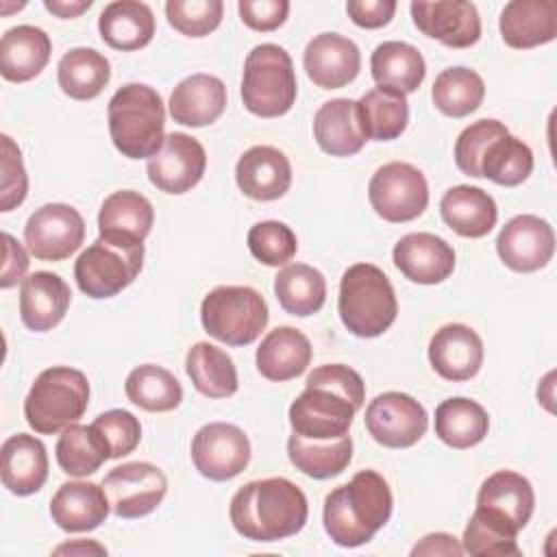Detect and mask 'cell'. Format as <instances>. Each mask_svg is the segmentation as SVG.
Instances as JSON below:
<instances>
[{
    "label": "cell",
    "instance_id": "cell-11",
    "mask_svg": "<svg viewBox=\"0 0 557 557\" xmlns=\"http://www.w3.org/2000/svg\"><path fill=\"white\" fill-rule=\"evenodd\" d=\"M368 198L379 218L403 224L424 213L429 205V183L416 165L392 161L372 174Z\"/></svg>",
    "mask_w": 557,
    "mask_h": 557
},
{
    "label": "cell",
    "instance_id": "cell-51",
    "mask_svg": "<svg viewBox=\"0 0 557 557\" xmlns=\"http://www.w3.org/2000/svg\"><path fill=\"white\" fill-rule=\"evenodd\" d=\"M237 11L242 22L257 30V33H270L283 26L289 13L287 0H239Z\"/></svg>",
    "mask_w": 557,
    "mask_h": 557
},
{
    "label": "cell",
    "instance_id": "cell-8",
    "mask_svg": "<svg viewBox=\"0 0 557 557\" xmlns=\"http://www.w3.org/2000/svg\"><path fill=\"white\" fill-rule=\"evenodd\" d=\"M144 265V242L102 237L89 244L74 263V278L89 298H113L126 289Z\"/></svg>",
    "mask_w": 557,
    "mask_h": 557
},
{
    "label": "cell",
    "instance_id": "cell-4",
    "mask_svg": "<svg viewBox=\"0 0 557 557\" xmlns=\"http://www.w3.org/2000/svg\"><path fill=\"white\" fill-rule=\"evenodd\" d=\"M337 311L352 335L363 339L383 335L398 315L396 292L387 274L372 263L350 265L339 281Z\"/></svg>",
    "mask_w": 557,
    "mask_h": 557
},
{
    "label": "cell",
    "instance_id": "cell-33",
    "mask_svg": "<svg viewBox=\"0 0 557 557\" xmlns=\"http://www.w3.org/2000/svg\"><path fill=\"white\" fill-rule=\"evenodd\" d=\"M154 224L150 200L133 189H120L107 196L98 211V233L102 237L144 242Z\"/></svg>",
    "mask_w": 557,
    "mask_h": 557
},
{
    "label": "cell",
    "instance_id": "cell-13",
    "mask_svg": "<svg viewBox=\"0 0 557 557\" xmlns=\"http://www.w3.org/2000/svg\"><path fill=\"white\" fill-rule=\"evenodd\" d=\"M24 242L35 259L63 261L85 242V220L72 205L48 202L28 215Z\"/></svg>",
    "mask_w": 557,
    "mask_h": 557
},
{
    "label": "cell",
    "instance_id": "cell-30",
    "mask_svg": "<svg viewBox=\"0 0 557 557\" xmlns=\"http://www.w3.org/2000/svg\"><path fill=\"white\" fill-rule=\"evenodd\" d=\"M313 137L331 157H352L366 146V135L357 117V100H326L313 115Z\"/></svg>",
    "mask_w": 557,
    "mask_h": 557
},
{
    "label": "cell",
    "instance_id": "cell-16",
    "mask_svg": "<svg viewBox=\"0 0 557 557\" xmlns=\"http://www.w3.org/2000/svg\"><path fill=\"white\" fill-rule=\"evenodd\" d=\"M207 170V152L202 144L187 133H170L161 150L148 159V181L165 194H185L200 183Z\"/></svg>",
    "mask_w": 557,
    "mask_h": 557
},
{
    "label": "cell",
    "instance_id": "cell-15",
    "mask_svg": "<svg viewBox=\"0 0 557 557\" xmlns=\"http://www.w3.org/2000/svg\"><path fill=\"white\" fill-rule=\"evenodd\" d=\"M191 461L209 481H228L250 463V440L231 422H209L191 437Z\"/></svg>",
    "mask_w": 557,
    "mask_h": 557
},
{
    "label": "cell",
    "instance_id": "cell-5",
    "mask_svg": "<svg viewBox=\"0 0 557 557\" xmlns=\"http://www.w3.org/2000/svg\"><path fill=\"white\" fill-rule=\"evenodd\" d=\"M89 405L87 376L70 366H52L37 374L24 400V418L39 435H54L78 422Z\"/></svg>",
    "mask_w": 557,
    "mask_h": 557
},
{
    "label": "cell",
    "instance_id": "cell-24",
    "mask_svg": "<svg viewBox=\"0 0 557 557\" xmlns=\"http://www.w3.org/2000/svg\"><path fill=\"white\" fill-rule=\"evenodd\" d=\"M500 37L509 48L529 50L557 37L555 0H511L500 11Z\"/></svg>",
    "mask_w": 557,
    "mask_h": 557
},
{
    "label": "cell",
    "instance_id": "cell-36",
    "mask_svg": "<svg viewBox=\"0 0 557 557\" xmlns=\"http://www.w3.org/2000/svg\"><path fill=\"white\" fill-rule=\"evenodd\" d=\"M287 457L296 470L311 479H331L342 474L352 461V440H309L292 433L287 440Z\"/></svg>",
    "mask_w": 557,
    "mask_h": 557
},
{
    "label": "cell",
    "instance_id": "cell-49",
    "mask_svg": "<svg viewBox=\"0 0 557 557\" xmlns=\"http://www.w3.org/2000/svg\"><path fill=\"white\" fill-rule=\"evenodd\" d=\"M2 139V183H0V211H11L26 200L28 194V176L22 161L20 146L9 137Z\"/></svg>",
    "mask_w": 557,
    "mask_h": 557
},
{
    "label": "cell",
    "instance_id": "cell-48",
    "mask_svg": "<svg viewBox=\"0 0 557 557\" xmlns=\"http://www.w3.org/2000/svg\"><path fill=\"white\" fill-rule=\"evenodd\" d=\"M109 444L111 459L131 455L141 442V424L126 409H109L91 422Z\"/></svg>",
    "mask_w": 557,
    "mask_h": 557
},
{
    "label": "cell",
    "instance_id": "cell-56",
    "mask_svg": "<svg viewBox=\"0 0 557 557\" xmlns=\"http://www.w3.org/2000/svg\"><path fill=\"white\" fill-rule=\"evenodd\" d=\"M54 555H107V548L94 540H76V542H67L61 544L52 550Z\"/></svg>",
    "mask_w": 557,
    "mask_h": 557
},
{
    "label": "cell",
    "instance_id": "cell-37",
    "mask_svg": "<svg viewBox=\"0 0 557 557\" xmlns=\"http://www.w3.org/2000/svg\"><path fill=\"white\" fill-rule=\"evenodd\" d=\"M490 431L487 411L470 398H446L435 409V435L450 448L463 450L485 440Z\"/></svg>",
    "mask_w": 557,
    "mask_h": 557
},
{
    "label": "cell",
    "instance_id": "cell-39",
    "mask_svg": "<svg viewBox=\"0 0 557 557\" xmlns=\"http://www.w3.org/2000/svg\"><path fill=\"white\" fill-rule=\"evenodd\" d=\"M185 372L194 387L207 398H228L237 392V368L226 350L209 344L196 342L185 357Z\"/></svg>",
    "mask_w": 557,
    "mask_h": 557
},
{
    "label": "cell",
    "instance_id": "cell-6",
    "mask_svg": "<svg viewBox=\"0 0 557 557\" xmlns=\"http://www.w3.org/2000/svg\"><path fill=\"white\" fill-rule=\"evenodd\" d=\"M298 96L292 57L276 44L255 46L242 74V102L257 117L285 115Z\"/></svg>",
    "mask_w": 557,
    "mask_h": 557
},
{
    "label": "cell",
    "instance_id": "cell-46",
    "mask_svg": "<svg viewBox=\"0 0 557 557\" xmlns=\"http://www.w3.org/2000/svg\"><path fill=\"white\" fill-rule=\"evenodd\" d=\"M224 15L222 0H168L165 17L174 30L185 37H207Z\"/></svg>",
    "mask_w": 557,
    "mask_h": 557
},
{
    "label": "cell",
    "instance_id": "cell-12",
    "mask_svg": "<svg viewBox=\"0 0 557 557\" xmlns=\"http://www.w3.org/2000/svg\"><path fill=\"white\" fill-rule=\"evenodd\" d=\"M111 511L117 518L135 520L152 513L168 494V476L148 461L122 463L102 479Z\"/></svg>",
    "mask_w": 557,
    "mask_h": 557
},
{
    "label": "cell",
    "instance_id": "cell-18",
    "mask_svg": "<svg viewBox=\"0 0 557 557\" xmlns=\"http://www.w3.org/2000/svg\"><path fill=\"white\" fill-rule=\"evenodd\" d=\"M411 20L416 28L448 48H470L481 39V17L468 0L411 2Z\"/></svg>",
    "mask_w": 557,
    "mask_h": 557
},
{
    "label": "cell",
    "instance_id": "cell-52",
    "mask_svg": "<svg viewBox=\"0 0 557 557\" xmlns=\"http://www.w3.org/2000/svg\"><path fill=\"white\" fill-rule=\"evenodd\" d=\"M348 17L361 28H381L387 26L396 13L394 0H348Z\"/></svg>",
    "mask_w": 557,
    "mask_h": 557
},
{
    "label": "cell",
    "instance_id": "cell-17",
    "mask_svg": "<svg viewBox=\"0 0 557 557\" xmlns=\"http://www.w3.org/2000/svg\"><path fill=\"white\" fill-rule=\"evenodd\" d=\"M496 252L513 272H537L546 268L555 255V231L540 215H516L500 228Z\"/></svg>",
    "mask_w": 557,
    "mask_h": 557
},
{
    "label": "cell",
    "instance_id": "cell-53",
    "mask_svg": "<svg viewBox=\"0 0 557 557\" xmlns=\"http://www.w3.org/2000/svg\"><path fill=\"white\" fill-rule=\"evenodd\" d=\"M2 242H4V263H2V276H0V287L9 289L13 285H17L20 281H24L26 270H28V255L24 250V246L9 233H2Z\"/></svg>",
    "mask_w": 557,
    "mask_h": 557
},
{
    "label": "cell",
    "instance_id": "cell-40",
    "mask_svg": "<svg viewBox=\"0 0 557 557\" xmlns=\"http://www.w3.org/2000/svg\"><path fill=\"white\" fill-rule=\"evenodd\" d=\"M274 294L283 311L307 318L324 307L326 278L313 265L289 263L274 276Z\"/></svg>",
    "mask_w": 557,
    "mask_h": 557
},
{
    "label": "cell",
    "instance_id": "cell-2",
    "mask_svg": "<svg viewBox=\"0 0 557 557\" xmlns=\"http://www.w3.org/2000/svg\"><path fill=\"white\" fill-rule=\"evenodd\" d=\"M392 490L376 470H359L348 483L324 498L322 522L326 535L344 548L368 544L392 518Z\"/></svg>",
    "mask_w": 557,
    "mask_h": 557
},
{
    "label": "cell",
    "instance_id": "cell-55",
    "mask_svg": "<svg viewBox=\"0 0 557 557\" xmlns=\"http://www.w3.org/2000/svg\"><path fill=\"white\" fill-rule=\"evenodd\" d=\"M94 2L91 0H46L44 7L54 13L57 17L70 20V17H78L81 13H85Z\"/></svg>",
    "mask_w": 557,
    "mask_h": 557
},
{
    "label": "cell",
    "instance_id": "cell-31",
    "mask_svg": "<svg viewBox=\"0 0 557 557\" xmlns=\"http://www.w3.org/2000/svg\"><path fill=\"white\" fill-rule=\"evenodd\" d=\"M442 220L461 237H485L498 220V207L494 198L472 185H455L440 200Z\"/></svg>",
    "mask_w": 557,
    "mask_h": 557
},
{
    "label": "cell",
    "instance_id": "cell-25",
    "mask_svg": "<svg viewBox=\"0 0 557 557\" xmlns=\"http://www.w3.org/2000/svg\"><path fill=\"white\" fill-rule=\"evenodd\" d=\"M111 511L104 487L94 481H67L63 483L52 500V522L67 533H83L98 529Z\"/></svg>",
    "mask_w": 557,
    "mask_h": 557
},
{
    "label": "cell",
    "instance_id": "cell-19",
    "mask_svg": "<svg viewBox=\"0 0 557 557\" xmlns=\"http://www.w3.org/2000/svg\"><path fill=\"white\" fill-rule=\"evenodd\" d=\"M302 65L313 85L322 89H339L357 78L361 70V52L352 39L339 33H320L307 44Z\"/></svg>",
    "mask_w": 557,
    "mask_h": 557
},
{
    "label": "cell",
    "instance_id": "cell-21",
    "mask_svg": "<svg viewBox=\"0 0 557 557\" xmlns=\"http://www.w3.org/2000/svg\"><path fill=\"white\" fill-rule=\"evenodd\" d=\"M483 339L461 322L440 326L429 342L431 368L446 381H470L483 366Z\"/></svg>",
    "mask_w": 557,
    "mask_h": 557
},
{
    "label": "cell",
    "instance_id": "cell-9",
    "mask_svg": "<svg viewBox=\"0 0 557 557\" xmlns=\"http://www.w3.org/2000/svg\"><path fill=\"white\" fill-rule=\"evenodd\" d=\"M533 509L535 492L531 481L513 470H496L481 483L472 516L500 535L518 537Z\"/></svg>",
    "mask_w": 557,
    "mask_h": 557
},
{
    "label": "cell",
    "instance_id": "cell-7",
    "mask_svg": "<svg viewBox=\"0 0 557 557\" xmlns=\"http://www.w3.org/2000/svg\"><path fill=\"white\" fill-rule=\"evenodd\" d=\"M270 320L263 296L248 285H220L200 302L202 329L226 346H248Z\"/></svg>",
    "mask_w": 557,
    "mask_h": 557
},
{
    "label": "cell",
    "instance_id": "cell-44",
    "mask_svg": "<svg viewBox=\"0 0 557 557\" xmlns=\"http://www.w3.org/2000/svg\"><path fill=\"white\" fill-rule=\"evenodd\" d=\"M533 172V152L516 135L505 133L494 139L481 159V178H490L496 185L516 187L524 183Z\"/></svg>",
    "mask_w": 557,
    "mask_h": 557
},
{
    "label": "cell",
    "instance_id": "cell-41",
    "mask_svg": "<svg viewBox=\"0 0 557 557\" xmlns=\"http://www.w3.org/2000/svg\"><path fill=\"white\" fill-rule=\"evenodd\" d=\"M54 455L59 468L76 479L94 474L107 459H111L109 444L102 433L94 424L85 426L78 422L61 431Z\"/></svg>",
    "mask_w": 557,
    "mask_h": 557
},
{
    "label": "cell",
    "instance_id": "cell-34",
    "mask_svg": "<svg viewBox=\"0 0 557 557\" xmlns=\"http://www.w3.org/2000/svg\"><path fill=\"white\" fill-rule=\"evenodd\" d=\"M357 117L366 139L392 141L409 124L407 96L394 87H374L357 100Z\"/></svg>",
    "mask_w": 557,
    "mask_h": 557
},
{
    "label": "cell",
    "instance_id": "cell-1",
    "mask_svg": "<svg viewBox=\"0 0 557 557\" xmlns=\"http://www.w3.org/2000/svg\"><path fill=\"white\" fill-rule=\"evenodd\" d=\"M233 529L250 542H278L302 531L309 518L305 492L285 476L242 485L228 507Z\"/></svg>",
    "mask_w": 557,
    "mask_h": 557
},
{
    "label": "cell",
    "instance_id": "cell-20",
    "mask_svg": "<svg viewBox=\"0 0 557 557\" xmlns=\"http://www.w3.org/2000/svg\"><path fill=\"white\" fill-rule=\"evenodd\" d=\"M394 265L418 285H437L455 270L453 246L433 233H407L392 250Z\"/></svg>",
    "mask_w": 557,
    "mask_h": 557
},
{
    "label": "cell",
    "instance_id": "cell-43",
    "mask_svg": "<svg viewBox=\"0 0 557 557\" xmlns=\"http://www.w3.org/2000/svg\"><path fill=\"white\" fill-rule=\"evenodd\" d=\"M124 392L133 405L152 413L172 411L183 400L178 379L170 370L154 363L133 368L124 381Z\"/></svg>",
    "mask_w": 557,
    "mask_h": 557
},
{
    "label": "cell",
    "instance_id": "cell-29",
    "mask_svg": "<svg viewBox=\"0 0 557 557\" xmlns=\"http://www.w3.org/2000/svg\"><path fill=\"white\" fill-rule=\"evenodd\" d=\"M52 41L46 30L20 24L0 39V74L11 83H28L48 65Z\"/></svg>",
    "mask_w": 557,
    "mask_h": 557
},
{
    "label": "cell",
    "instance_id": "cell-3",
    "mask_svg": "<svg viewBox=\"0 0 557 557\" xmlns=\"http://www.w3.org/2000/svg\"><path fill=\"white\" fill-rule=\"evenodd\" d=\"M109 135L126 159L154 157L165 139V104L157 89L144 83L120 87L107 107Z\"/></svg>",
    "mask_w": 557,
    "mask_h": 557
},
{
    "label": "cell",
    "instance_id": "cell-57",
    "mask_svg": "<svg viewBox=\"0 0 557 557\" xmlns=\"http://www.w3.org/2000/svg\"><path fill=\"white\" fill-rule=\"evenodd\" d=\"M553 376H555V372H548L546 376H544V387H546V394H542V389H537V398L542 400V405L548 409V411H553Z\"/></svg>",
    "mask_w": 557,
    "mask_h": 557
},
{
    "label": "cell",
    "instance_id": "cell-35",
    "mask_svg": "<svg viewBox=\"0 0 557 557\" xmlns=\"http://www.w3.org/2000/svg\"><path fill=\"white\" fill-rule=\"evenodd\" d=\"M370 74L376 85L413 94L426 76V63L420 50L407 41H383L370 57Z\"/></svg>",
    "mask_w": 557,
    "mask_h": 557
},
{
    "label": "cell",
    "instance_id": "cell-47",
    "mask_svg": "<svg viewBox=\"0 0 557 557\" xmlns=\"http://www.w3.org/2000/svg\"><path fill=\"white\" fill-rule=\"evenodd\" d=\"M505 133H509L507 126L494 117H483L466 126L455 141V163L459 172L481 178V159L487 146Z\"/></svg>",
    "mask_w": 557,
    "mask_h": 557
},
{
    "label": "cell",
    "instance_id": "cell-42",
    "mask_svg": "<svg viewBox=\"0 0 557 557\" xmlns=\"http://www.w3.org/2000/svg\"><path fill=\"white\" fill-rule=\"evenodd\" d=\"M485 98V83L479 72L455 65L437 74L431 87L435 109L448 117H466L474 113Z\"/></svg>",
    "mask_w": 557,
    "mask_h": 557
},
{
    "label": "cell",
    "instance_id": "cell-27",
    "mask_svg": "<svg viewBox=\"0 0 557 557\" xmlns=\"http://www.w3.org/2000/svg\"><path fill=\"white\" fill-rule=\"evenodd\" d=\"M168 109L176 124L209 126L226 109V85L213 74H191L174 87Z\"/></svg>",
    "mask_w": 557,
    "mask_h": 557
},
{
    "label": "cell",
    "instance_id": "cell-50",
    "mask_svg": "<svg viewBox=\"0 0 557 557\" xmlns=\"http://www.w3.org/2000/svg\"><path fill=\"white\" fill-rule=\"evenodd\" d=\"M463 553L468 555H503V557H520L522 550L516 542V537L500 535L485 527L479 518H470V522L463 529V540H461Z\"/></svg>",
    "mask_w": 557,
    "mask_h": 557
},
{
    "label": "cell",
    "instance_id": "cell-10",
    "mask_svg": "<svg viewBox=\"0 0 557 557\" xmlns=\"http://www.w3.org/2000/svg\"><path fill=\"white\" fill-rule=\"evenodd\" d=\"M359 409L361 407L344 392L326 383L305 381L302 394L289 405V424L296 435L309 440H337L348 435Z\"/></svg>",
    "mask_w": 557,
    "mask_h": 557
},
{
    "label": "cell",
    "instance_id": "cell-26",
    "mask_svg": "<svg viewBox=\"0 0 557 557\" xmlns=\"http://www.w3.org/2000/svg\"><path fill=\"white\" fill-rule=\"evenodd\" d=\"M2 485L15 496L39 492L48 479V453L39 437L17 433L4 440L0 448Z\"/></svg>",
    "mask_w": 557,
    "mask_h": 557
},
{
    "label": "cell",
    "instance_id": "cell-38",
    "mask_svg": "<svg viewBox=\"0 0 557 557\" xmlns=\"http://www.w3.org/2000/svg\"><path fill=\"white\" fill-rule=\"evenodd\" d=\"M111 78V63L94 48H72L57 65V81L72 100H94Z\"/></svg>",
    "mask_w": 557,
    "mask_h": 557
},
{
    "label": "cell",
    "instance_id": "cell-45",
    "mask_svg": "<svg viewBox=\"0 0 557 557\" xmlns=\"http://www.w3.org/2000/svg\"><path fill=\"white\" fill-rule=\"evenodd\" d=\"M248 250L259 263L278 268L294 259L298 250V239L296 233L285 222L263 220L250 226Z\"/></svg>",
    "mask_w": 557,
    "mask_h": 557
},
{
    "label": "cell",
    "instance_id": "cell-23",
    "mask_svg": "<svg viewBox=\"0 0 557 557\" xmlns=\"http://www.w3.org/2000/svg\"><path fill=\"white\" fill-rule=\"evenodd\" d=\"M70 302L72 289L54 272H33L20 285V318L35 333L54 329L65 318Z\"/></svg>",
    "mask_w": 557,
    "mask_h": 557
},
{
    "label": "cell",
    "instance_id": "cell-54",
    "mask_svg": "<svg viewBox=\"0 0 557 557\" xmlns=\"http://www.w3.org/2000/svg\"><path fill=\"white\" fill-rule=\"evenodd\" d=\"M437 557V555H463V546L461 542L450 535V533H444V531H437V533H429L424 535L420 542L413 544L411 548V557Z\"/></svg>",
    "mask_w": 557,
    "mask_h": 557
},
{
    "label": "cell",
    "instance_id": "cell-32",
    "mask_svg": "<svg viewBox=\"0 0 557 557\" xmlns=\"http://www.w3.org/2000/svg\"><path fill=\"white\" fill-rule=\"evenodd\" d=\"M98 30L109 48L133 52L152 41L154 15L146 2L115 0L102 9Z\"/></svg>",
    "mask_w": 557,
    "mask_h": 557
},
{
    "label": "cell",
    "instance_id": "cell-28",
    "mask_svg": "<svg viewBox=\"0 0 557 557\" xmlns=\"http://www.w3.org/2000/svg\"><path fill=\"white\" fill-rule=\"evenodd\" d=\"M311 342L294 326H276L270 331L255 355L257 370L263 379L283 383L300 376L311 363Z\"/></svg>",
    "mask_w": 557,
    "mask_h": 557
},
{
    "label": "cell",
    "instance_id": "cell-14",
    "mask_svg": "<svg viewBox=\"0 0 557 557\" xmlns=\"http://www.w3.org/2000/svg\"><path fill=\"white\" fill-rule=\"evenodd\" d=\"M366 429L385 448H409L429 429L426 409L405 392H383L366 407Z\"/></svg>",
    "mask_w": 557,
    "mask_h": 557
},
{
    "label": "cell",
    "instance_id": "cell-22",
    "mask_svg": "<svg viewBox=\"0 0 557 557\" xmlns=\"http://www.w3.org/2000/svg\"><path fill=\"white\" fill-rule=\"evenodd\" d=\"M235 181L252 200H278L292 185V163L274 146H252L237 159Z\"/></svg>",
    "mask_w": 557,
    "mask_h": 557
}]
</instances>
